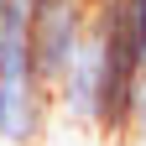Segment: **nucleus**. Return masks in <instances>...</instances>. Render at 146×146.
Returning <instances> with one entry per match:
<instances>
[{
    "label": "nucleus",
    "instance_id": "obj_1",
    "mask_svg": "<svg viewBox=\"0 0 146 146\" xmlns=\"http://www.w3.org/2000/svg\"><path fill=\"white\" fill-rule=\"evenodd\" d=\"M84 36H89V0H36L31 5V52L47 89H58V78L73 68Z\"/></svg>",
    "mask_w": 146,
    "mask_h": 146
},
{
    "label": "nucleus",
    "instance_id": "obj_2",
    "mask_svg": "<svg viewBox=\"0 0 146 146\" xmlns=\"http://www.w3.org/2000/svg\"><path fill=\"white\" fill-rule=\"evenodd\" d=\"M136 131L146 136V68H141V78H136Z\"/></svg>",
    "mask_w": 146,
    "mask_h": 146
},
{
    "label": "nucleus",
    "instance_id": "obj_3",
    "mask_svg": "<svg viewBox=\"0 0 146 146\" xmlns=\"http://www.w3.org/2000/svg\"><path fill=\"white\" fill-rule=\"evenodd\" d=\"M0 131H5V78H0Z\"/></svg>",
    "mask_w": 146,
    "mask_h": 146
},
{
    "label": "nucleus",
    "instance_id": "obj_4",
    "mask_svg": "<svg viewBox=\"0 0 146 146\" xmlns=\"http://www.w3.org/2000/svg\"><path fill=\"white\" fill-rule=\"evenodd\" d=\"M5 5H11V0H0V31H5Z\"/></svg>",
    "mask_w": 146,
    "mask_h": 146
},
{
    "label": "nucleus",
    "instance_id": "obj_5",
    "mask_svg": "<svg viewBox=\"0 0 146 146\" xmlns=\"http://www.w3.org/2000/svg\"><path fill=\"white\" fill-rule=\"evenodd\" d=\"M31 5H36V0H31Z\"/></svg>",
    "mask_w": 146,
    "mask_h": 146
}]
</instances>
